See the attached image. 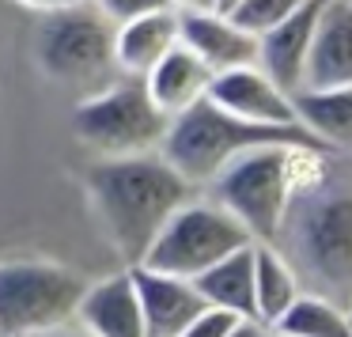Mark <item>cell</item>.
Masks as SVG:
<instances>
[{
    "mask_svg": "<svg viewBox=\"0 0 352 337\" xmlns=\"http://www.w3.org/2000/svg\"><path fill=\"white\" fill-rule=\"evenodd\" d=\"M273 144H311L322 148L303 125H254L243 118L220 110L216 102L201 99L178 118H170V129L160 144V155L186 178L190 186H212L223 167L254 148ZM329 152V148H326Z\"/></svg>",
    "mask_w": 352,
    "mask_h": 337,
    "instance_id": "cell-3",
    "label": "cell"
},
{
    "mask_svg": "<svg viewBox=\"0 0 352 337\" xmlns=\"http://www.w3.org/2000/svg\"><path fill=\"white\" fill-rule=\"evenodd\" d=\"M34 65L57 87L95 95L114 65V23L95 4L42 12L34 27Z\"/></svg>",
    "mask_w": 352,
    "mask_h": 337,
    "instance_id": "cell-4",
    "label": "cell"
},
{
    "mask_svg": "<svg viewBox=\"0 0 352 337\" xmlns=\"http://www.w3.org/2000/svg\"><path fill=\"white\" fill-rule=\"evenodd\" d=\"M269 246L303 292L352 314V171L344 152H329L326 171L296 190Z\"/></svg>",
    "mask_w": 352,
    "mask_h": 337,
    "instance_id": "cell-1",
    "label": "cell"
},
{
    "mask_svg": "<svg viewBox=\"0 0 352 337\" xmlns=\"http://www.w3.org/2000/svg\"><path fill=\"white\" fill-rule=\"evenodd\" d=\"M208 102H216L220 110L243 118V122H254V125H299L292 95L280 91L258 65L212 76Z\"/></svg>",
    "mask_w": 352,
    "mask_h": 337,
    "instance_id": "cell-10",
    "label": "cell"
},
{
    "mask_svg": "<svg viewBox=\"0 0 352 337\" xmlns=\"http://www.w3.org/2000/svg\"><path fill=\"white\" fill-rule=\"evenodd\" d=\"M223 337H273V329L258 318H235V326L228 329Z\"/></svg>",
    "mask_w": 352,
    "mask_h": 337,
    "instance_id": "cell-24",
    "label": "cell"
},
{
    "mask_svg": "<svg viewBox=\"0 0 352 337\" xmlns=\"http://www.w3.org/2000/svg\"><path fill=\"white\" fill-rule=\"evenodd\" d=\"M87 284L46 258L0 261V337H38L76 322Z\"/></svg>",
    "mask_w": 352,
    "mask_h": 337,
    "instance_id": "cell-6",
    "label": "cell"
},
{
    "mask_svg": "<svg viewBox=\"0 0 352 337\" xmlns=\"http://www.w3.org/2000/svg\"><path fill=\"white\" fill-rule=\"evenodd\" d=\"M292 148L303 144H273L254 148L239 155L231 167L220 171L212 182V197L220 208H228L254 243H273L284 213L296 193V171H292Z\"/></svg>",
    "mask_w": 352,
    "mask_h": 337,
    "instance_id": "cell-7",
    "label": "cell"
},
{
    "mask_svg": "<svg viewBox=\"0 0 352 337\" xmlns=\"http://www.w3.org/2000/svg\"><path fill=\"white\" fill-rule=\"evenodd\" d=\"M296 118L322 148L352 152V87H322V91L292 95Z\"/></svg>",
    "mask_w": 352,
    "mask_h": 337,
    "instance_id": "cell-18",
    "label": "cell"
},
{
    "mask_svg": "<svg viewBox=\"0 0 352 337\" xmlns=\"http://www.w3.org/2000/svg\"><path fill=\"white\" fill-rule=\"evenodd\" d=\"M322 4L326 0H303L284 23H276L269 34L258 39V69L288 95L303 91V76H307V61H311L314 31H318V19H322Z\"/></svg>",
    "mask_w": 352,
    "mask_h": 337,
    "instance_id": "cell-9",
    "label": "cell"
},
{
    "mask_svg": "<svg viewBox=\"0 0 352 337\" xmlns=\"http://www.w3.org/2000/svg\"><path fill=\"white\" fill-rule=\"evenodd\" d=\"M38 337H91L80 322H69V326H57V329H50V334H38Z\"/></svg>",
    "mask_w": 352,
    "mask_h": 337,
    "instance_id": "cell-27",
    "label": "cell"
},
{
    "mask_svg": "<svg viewBox=\"0 0 352 337\" xmlns=\"http://www.w3.org/2000/svg\"><path fill=\"white\" fill-rule=\"evenodd\" d=\"M87 193L114 250L133 269L144 261L170 216L197 197V186L186 182L160 152H148L95 163L87 171Z\"/></svg>",
    "mask_w": 352,
    "mask_h": 337,
    "instance_id": "cell-2",
    "label": "cell"
},
{
    "mask_svg": "<svg viewBox=\"0 0 352 337\" xmlns=\"http://www.w3.org/2000/svg\"><path fill=\"white\" fill-rule=\"evenodd\" d=\"M175 12H212V0H170Z\"/></svg>",
    "mask_w": 352,
    "mask_h": 337,
    "instance_id": "cell-26",
    "label": "cell"
},
{
    "mask_svg": "<svg viewBox=\"0 0 352 337\" xmlns=\"http://www.w3.org/2000/svg\"><path fill=\"white\" fill-rule=\"evenodd\" d=\"M299 296L303 288L288 269V261L269 243H254V318L273 329Z\"/></svg>",
    "mask_w": 352,
    "mask_h": 337,
    "instance_id": "cell-19",
    "label": "cell"
},
{
    "mask_svg": "<svg viewBox=\"0 0 352 337\" xmlns=\"http://www.w3.org/2000/svg\"><path fill=\"white\" fill-rule=\"evenodd\" d=\"M170 118L148 99L144 80L125 76L110 87H99L72 110V133L102 160L160 152Z\"/></svg>",
    "mask_w": 352,
    "mask_h": 337,
    "instance_id": "cell-5",
    "label": "cell"
},
{
    "mask_svg": "<svg viewBox=\"0 0 352 337\" xmlns=\"http://www.w3.org/2000/svg\"><path fill=\"white\" fill-rule=\"evenodd\" d=\"M239 4H243V0H212V12H220V16H231Z\"/></svg>",
    "mask_w": 352,
    "mask_h": 337,
    "instance_id": "cell-28",
    "label": "cell"
},
{
    "mask_svg": "<svg viewBox=\"0 0 352 337\" xmlns=\"http://www.w3.org/2000/svg\"><path fill=\"white\" fill-rule=\"evenodd\" d=\"M95 8L110 19V23H129V19H140V16H152V12H163L170 8V0H91Z\"/></svg>",
    "mask_w": 352,
    "mask_h": 337,
    "instance_id": "cell-22",
    "label": "cell"
},
{
    "mask_svg": "<svg viewBox=\"0 0 352 337\" xmlns=\"http://www.w3.org/2000/svg\"><path fill=\"white\" fill-rule=\"evenodd\" d=\"M352 87V0H326L307 61L303 91Z\"/></svg>",
    "mask_w": 352,
    "mask_h": 337,
    "instance_id": "cell-13",
    "label": "cell"
},
{
    "mask_svg": "<svg viewBox=\"0 0 352 337\" xmlns=\"http://www.w3.org/2000/svg\"><path fill=\"white\" fill-rule=\"evenodd\" d=\"M76 322L91 337H144L140 299L133 288L129 269L114 273L99 284H87L76 307Z\"/></svg>",
    "mask_w": 352,
    "mask_h": 337,
    "instance_id": "cell-14",
    "label": "cell"
},
{
    "mask_svg": "<svg viewBox=\"0 0 352 337\" xmlns=\"http://www.w3.org/2000/svg\"><path fill=\"white\" fill-rule=\"evenodd\" d=\"M299 4H303V0H243L228 19L235 27H243L250 39H261V34H269L276 23H284Z\"/></svg>",
    "mask_w": 352,
    "mask_h": 337,
    "instance_id": "cell-21",
    "label": "cell"
},
{
    "mask_svg": "<svg viewBox=\"0 0 352 337\" xmlns=\"http://www.w3.org/2000/svg\"><path fill=\"white\" fill-rule=\"evenodd\" d=\"M273 337H280V334H273Z\"/></svg>",
    "mask_w": 352,
    "mask_h": 337,
    "instance_id": "cell-29",
    "label": "cell"
},
{
    "mask_svg": "<svg viewBox=\"0 0 352 337\" xmlns=\"http://www.w3.org/2000/svg\"><path fill=\"white\" fill-rule=\"evenodd\" d=\"M231 326H235V314L216 311V307H205V311H201L178 337H223Z\"/></svg>",
    "mask_w": 352,
    "mask_h": 337,
    "instance_id": "cell-23",
    "label": "cell"
},
{
    "mask_svg": "<svg viewBox=\"0 0 352 337\" xmlns=\"http://www.w3.org/2000/svg\"><path fill=\"white\" fill-rule=\"evenodd\" d=\"M178 42L212 76L258 65V39H250L220 12H178Z\"/></svg>",
    "mask_w": 352,
    "mask_h": 337,
    "instance_id": "cell-11",
    "label": "cell"
},
{
    "mask_svg": "<svg viewBox=\"0 0 352 337\" xmlns=\"http://www.w3.org/2000/svg\"><path fill=\"white\" fill-rule=\"evenodd\" d=\"M280 337H352V314L344 307L329 303L322 296H303L284 311V318L273 326Z\"/></svg>",
    "mask_w": 352,
    "mask_h": 337,
    "instance_id": "cell-20",
    "label": "cell"
},
{
    "mask_svg": "<svg viewBox=\"0 0 352 337\" xmlns=\"http://www.w3.org/2000/svg\"><path fill=\"white\" fill-rule=\"evenodd\" d=\"M133 288L140 299V318H144V337H178L201 311L205 299L197 296L193 281L170 273H155V269L133 265Z\"/></svg>",
    "mask_w": 352,
    "mask_h": 337,
    "instance_id": "cell-12",
    "label": "cell"
},
{
    "mask_svg": "<svg viewBox=\"0 0 352 337\" xmlns=\"http://www.w3.org/2000/svg\"><path fill=\"white\" fill-rule=\"evenodd\" d=\"M246 243H254V239L246 235V228L228 208H220L216 201L193 197L167 220V228L155 235L152 250L144 254L140 265L193 281V276H201L205 269H212L216 261H223Z\"/></svg>",
    "mask_w": 352,
    "mask_h": 337,
    "instance_id": "cell-8",
    "label": "cell"
},
{
    "mask_svg": "<svg viewBox=\"0 0 352 337\" xmlns=\"http://www.w3.org/2000/svg\"><path fill=\"white\" fill-rule=\"evenodd\" d=\"M175 46H178L175 8H163V12H152V16H140L114 27V65L125 76L144 80Z\"/></svg>",
    "mask_w": 352,
    "mask_h": 337,
    "instance_id": "cell-15",
    "label": "cell"
},
{
    "mask_svg": "<svg viewBox=\"0 0 352 337\" xmlns=\"http://www.w3.org/2000/svg\"><path fill=\"white\" fill-rule=\"evenodd\" d=\"M34 12H61V8H76V4H91V0H19Z\"/></svg>",
    "mask_w": 352,
    "mask_h": 337,
    "instance_id": "cell-25",
    "label": "cell"
},
{
    "mask_svg": "<svg viewBox=\"0 0 352 337\" xmlns=\"http://www.w3.org/2000/svg\"><path fill=\"white\" fill-rule=\"evenodd\" d=\"M208 84H212V72H208L182 42L144 76L148 99H152L167 118H178L182 110H190L193 102L208 99Z\"/></svg>",
    "mask_w": 352,
    "mask_h": 337,
    "instance_id": "cell-16",
    "label": "cell"
},
{
    "mask_svg": "<svg viewBox=\"0 0 352 337\" xmlns=\"http://www.w3.org/2000/svg\"><path fill=\"white\" fill-rule=\"evenodd\" d=\"M193 288L205 299V307L228 311L235 318H254V243L239 246L235 254L193 276Z\"/></svg>",
    "mask_w": 352,
    "mask_h": 337,
    "instance_id": "cell-17",
    "label": "cell"
}]
</instances>
